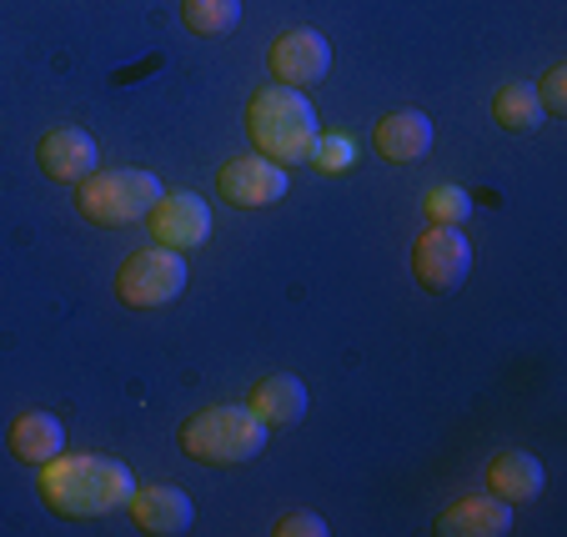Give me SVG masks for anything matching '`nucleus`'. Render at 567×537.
I'll use <instances>...</instances> for the list:
<instances>
[{
	"label": "nucleus",
	"instance_id": "15",
	"mask_svg": "<svg viewBox=\"0 0 567 537\" xmlns=\"http://www.w3.org/2000/svg\"><path fill=\"white\" fill-rule=\"evenodd\" d=\"M247 407L257 412L267 427H297V422L307 417V388H301V376H291V372H271L251 388Z\"/></svg>",
	"mask_w": 567,
	"mask_h": 537
},
{
	"label": "nucleus",
	"instance_id": "8",
	"mask_svg": "<svg viewBox=\"0 0 567 537\" xmlns=\"http://www.w3.org/2000/svg\"><path fill=\"white\" fill-rule=\"evenodd\" d=\"M216 192H221V202L231 206H277L281 196H287V166L267 162L261 151H251V156H231V162L216 172Z\"/></svg>",
	"mask_w": 567,
	"mask_h": 537
},
{
	"label": "nucleus",
	"instance_id": "19",
	"mask_svg": "<svg viewBox=\"0 0 567 537\" xmlns=\"http://www.w3.org/2000/svg\"><path fill=\"white\" fill-rule=\"evenodd\" d=\"M422 211H427L432 226H462L472 216V196L462 192V186H432V192L422 196Z\"/></svg>",
	"mask_w": 567,
	"mask_h": 537
},
{
	"label": "nucleus",
	"instance_id": "18",
	"mask_svg": "<svg viewBox=\"0 0 567 537\" xmlns=\"http://www.w3.org/2000/svg\"><path fill=\"white\" fill-rule=\"evenodd\" d=\"M182 21L192 35H231L236 21H241V0H182Z\"/></svg>",
	"mask_w": 567,
	"mask_h": 537
},
{
	"label": "nucleus",
	"instance_id": "2",
	"mask_svg": "<svg viewBox=\"0 0 567 537\" xmlns=\"http://www.w3.org/2000/svg\"><path fill=\"white\" fill-rule=\"evenodd\" d=\"M247 131H251V146L277 166H297L311 162V146H317L321 126H317V111L311 101L301 96L297 86H257L247 101Z\"/></svg>",
	"mask_w": 567,
	"mask_h": 537
},
{
	"label": "nucleus",
	"instance_id": "20",
	"mask_svg": "<svg viewBox=\"0 0 567 537\" xmlns=\"http://www.w3.org/2000/svg\"><path fill=\"white\" fill-rule=\"evenodd\" d=\"M311 166L317 172H347L352 166V141H342V136H317V146H311Z\"/></svg>",
	"mask_w": 567,
	"mask_h": 537
},
{
	"label": "nucleus",
	"instance_id": "5",
	"mask_svg": "<svg viewBox=\"0 0 567 537\" xmlns=\"http://www.w3.org/2000/svg\"><path fill=\"white\" fill-rule=\"evenodd\" d=\"M182 291H186V257L172 247H141L116 271V297L126 307H136V312H156Z\"/></svg>",
	"mask_w": 567,
	"mask_h": 537
},
{
	"label": "nucleus",
	"instance_id": "10",
	"mask_svg": "<svg viewBox=\"0 0 567 537\" xmlns=\"http://www.w3.org/2000/svg\"><path fill=\"white\" fill-rule=\"evenodd\" d=\"M35 166H41L51 182L81 186L101 166V151H96V141H91V131L55 126V131H45V136L35 141Z\"/></svg>",
	"mask_w": 567,
	"mask_h": 537
},
{
	"label": "nucleus",
	"instance_id": "22",
	"mask_svg": "<svg viewBox=\"0 0 567 537\" xmlns=\"http://www.w3.org/2000/svg\"><path fill=\"white\" fill-rule=\"evenodd\" d=\"M271 533L277 537H327V523H321L317 513H287L271 523Z\"/></svg>",
	"mask_w": 567,
	"mask_h": 537
},
{
	"label": "nucleus",
	"instance_id": "1",
	"mask_svg": "<svg viewBox=\"0 0 567 537\" xmlns=\"http://www.w3.org/2000/svg\"><path fill=\"white\" fill-rule=\"evenodd\" d=\"M35 493L55 517L86 523V517L121 513L131 503V493H136V477H131L126 463L101 457V452H61V457H51L41 467Z\"/></svg>",
	"mask_w": 567,
	"mask_h": 537
},
{
	"label": "nucleus",
	"instance_id": "14",
	"mask_svg": "<svg viewBox=\"0 0 567 537\" xmlns=\"http://www.w3.org/2000/svg\"><path fill=\"white\" fill-rule=\"evenodd\" d=\"M6 447H11L16 463L45 467L51 457L65 452V427L51 417V412H21V417L6 427Z\"/></svg>",
	"mask_w": 567,
	"mask_h": 537
},
{
	"label": "nucleus",
	"instance_id": "17",
	"mask_svg": "<svg viewBox=\"0 0 567 537\" xmlns=\"http://www.w3.org/2000/svg\"><path fill=\"white\" fill-rule=\"evenodd\" d=\"M493 121L503 131H533L543 121V106H537V91L527 81H503L493 91Z\"/></svg>",
	"mask_w": 567,
	"mask_h": 537
},
{
	"label": "nucleus",
	"instance_id": "3",
	"mask_svg": "<svg viewBox=\"0 0 567 537\" xmlns=\"http://www.w3.org/2000/svg\"><path fill=\"white\" fill-rule=\"evenodd\" d=\"M267 422L247 407V402H216V407H202L182 422L176 442L192 463L206 467H241L251 457H261L267 447Z\"/></svg>",
	"mask_w": 567,
	"mask_h": 537
},
{
	"label": "nucleus",
	"instance_id": "21",
	"mask_svg": "<svg viewBox=\"0 0 567 537\" xmlns=\"http://www.w3.org/2000/svg\"><path fill=\"white\" fill-rule=\"evenodd\" d=\"M533 91L547 116H567V65H553V71L543 75V86H533Z\"/></svg>",
	"mask_w": 567,
	"mask_h": 537
},
{
	"label": "nucleus",
	"instance_id": "12",
	"mask_svg": "<svg viewBox=\"0 0 567 537\" xmlns=\"http://www.w3.org/2000/svg\"><path fill=\"white\" fill-rule=\"evenodd\" d=\"M437 533L442 537H503V533H513V503H503L497 493L457 497L452 507H442Z\"/></svg>",
	"mask_w": 567,
	"mask_h": 537
},
{
	"label": "nucleus",
	"instance_id": "13",
	"mask_svg": "<svg viewBox=\"0 0 567 537\" xmlns=\"http://www.w3.org/2000/svg\"><path fill=\"white\" fill-rule=\"evenodd\" d=\"M372 151L386 166L422 162L432 151V121L422 111H392V116H382L372 126Z\"/></svg>",
	"mask_w": 567,
	"mask_h": 537
},
{
	"label": "nucleus",
	"instance_id": "6",
	"mask_svg": "<svg viewBox=\"0 0 567 537\" xmlns=\"http://www.w3.org/2000/svg\"><path fill=\"white\" fill-rule=\"evenodd\" d=\"M412 277L422 291H457L472 271V247L457 226H427L412 241Z\"/></svg>",
	"mask_w": 567,
	"mask_h": 537
},
{
	"label": "nucleus",
	"instance_id": "11",
	"mask_svg": "<svg viewBox=\"0 0 567 537\" xmlns=\"http://www.w3.org/2000/svg\"><path fill=\"white\" fill-rule=\"evenodd\" d=\"M126 517L141 527V533H151V537H182V533H192L196 507H192V497H186L182 487L146 483V487H136V493H131Z\"/></svg>",
	"mask_w": 567,
	"mask_h": 537
},
{
	"label": "nucleus",
	"instance_id": "7",
	"mask_svg": "<svg viewBox=\"0 0 567 537\" xmlns=\"http://www.w3.org/2000/svg\"><path fill=\"white\" fill-rule=\"evenodd\" d=\"M146 231L156 247H172V251L206 247V237H212V206L196 192H161V202L146 211Z\"/></svg>",
	"mask_w": 567,
	"mask_h": 537
},
{
	"label": "nucleus",
	"instance_id": "16",
	"mask_svg": "<svg viewBox=\"0 0 567 537\" xmlns=\"http://www.w3.org/2000/svg\"><path fill=\"white\" fill-rule=\"evenodd\" d=\"M487 493H497L503 503H533V497H543V463L517 447L497 452L487 463Z\"/></svg>",
	"mask_w": 567,
	"mask_h": 537
},
{
	"label": "nucleus",
	"instance_id": "9",
	"mask_svg": "<svg viewBox=\"0 0 567 537\" xmlns=\"http://www.w3.org/2000/svg\"><path fill=\"white\" fill-rule=\"evenodd\" d=\"M267 71L271 81H281V86H317L321 75L332 71V45H327V35L317 31H281L277 41H271L267 51Z\"/></svg>",
	"mask_w": 567,
	"mask_h": 537
},
{
	"label": "nucleus",
	"instance_id": "4",
	"mask_svg": "<svg viewBox=\"0 0 567 537\" xmlns=\"http://www.w3.org/2000/svg\"><path fill=\"white\" fill-rule=\"evenodd\" d=\"M161 192H166V186L151 172H141V166H111V172L96 166V172L81 182V192H75V206H81V216H86L91 226L121 231V226L146 221V211L161 202Z\"/></svg>",
	"mask_w": 567,
	"mask_h": 537
}]
</instances>
